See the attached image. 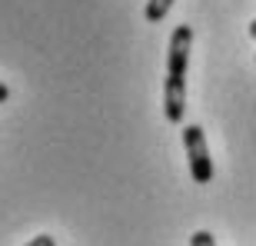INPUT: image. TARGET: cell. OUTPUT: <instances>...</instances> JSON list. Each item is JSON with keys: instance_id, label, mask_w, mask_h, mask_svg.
I'll list each match as a JSON object with an SVG mask.
<instances>
[{"instance_id": "obj_1", "label": "cell", "mask_w": 256, "mask_h": 246, "mask_svg": "<svg viewBox=\"0 0 256 246\" xmlns=\"http://www.w3.org/2000/svg\"><path fill=\"white\" fill-rule=\"evenodd\" d=\"M193 50V27L180 24L170 34L166 47V80H163V116L170 123H183L186 116V66Z\"/></svg>"}, {"instance_id": "obj_2", "label": "cell", "mask_w": 256, "mask_h": 246, "mask_svg": "<svg viewBox=\"0 0 256 246\" xmlns=\"http://www.w3.org/2000/svg\"><path fill=\"white\" fill-rule=\"evenodd\" d=\"M183 150H186V163H190L193 183H210L213 180V156L206 150V133L200 123H186L183 126Z\"/></svg>"}, {"instance_id": "obj_3", "label": "cell", "mask_w": 256, "mask_h": 246, "mask_svg": "<svg viewBox=\"0 0 256 246\" xmlns=\"http://www.w3.org/2000/svg\"><path fill=\"white\" fill-rule=\"evenodd\" d=\"M176 4V0H146V10H143V17H146V24H160L166 14H170V7Z\"/></svg>"}, {"instance_id": "obj_4", "label": "cell", "mask_w": 256, "mask_h": 246, "mask_svg": "<svg viewBox=\"0 0 256 246\" xmlns=\"http://www.w3.org/2000/svg\"><path fill=\"white\" fill-rule=\"evenodd\" d=\"M190 246H216V240H213L210 230H196V233L190 236Z\"/></svg>"}, {"instance_id": "obj_5", "label": "cell", "mask_w": 256, "mask_h": 246, "mask_svg": "<svg viewBox=\"0 0 256 246\" xmlns=\"http://www.w3.org/2000/svg\"><path fill=\"white\" fill-rule=\"evenodd\" d=\"M24 246H57V240L50 236V233H40V236H34L30 243H24Z\"/></svg>"}, {"instance_id": "obj_6", "label": "cell", "mask_w": 256, "mask_h": 246, "mask_svg": "<svg viewBox=\"0 0 256 246\" xmlns=\"http://www.w3.org/2000/svg\"><path fill=\"white\" fill-rule=\"evenodd\" d=\"M7 100H10V86L0 84V104H7Z\"/></svg>"}, {"instance_id": "obj_7", "label": "cell", "mask_w": 256, "mask_h": 246, "mask_svg": "<svg viewBox=\"0 0 256 246\" xmlns=\"http://www.w3.org/2000/svg\"><path fill=\"white\" fill-rule=\"evenodd\" d=\"M250 37L256 40V20H253V24H250Z\"/></svg>"}]
</instances>
